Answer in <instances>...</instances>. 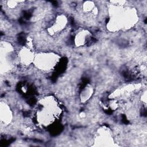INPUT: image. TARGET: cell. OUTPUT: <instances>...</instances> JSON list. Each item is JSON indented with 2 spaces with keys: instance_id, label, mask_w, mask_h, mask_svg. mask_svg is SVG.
<instances>
[{
  "instance_id": "1",
  "label": "cell",
  "mask_w": 147,
  "mask_h": 147,
  "mask_svg": "<svg viewBox=\"0 0 147 147\" xmlns=\"http://www.w3.org/2000/svg\"><path fill=\"white\" fill-rule=\"evenodd\" d=\"M109 8V20L107 29L111 32L131 28L137 21L135 9L126 6L125 1H111Z\"/></svg>"
},
{
  "instance_id": "2",
  "label": "cell",
  "mask_w": 147,
  "mask_h": 147,
  "mask_svg": "<svg viewBox=\"0 0 147 147\" xmlns=\"http://www.w3.org/2000/svg\"><path fill=\"white\" fill-rule=\"evenodd\" d=\"M60 109L57 102L52 96H48L40 100L39 109L37 113L38 122L43 125L53 123L60 114Z\"/></svg>"
},
{
  "instance_id": "3",
  "label": "cell",
  "mask_w": 147,
  "mask_h": 147,
  "mask_svg": "<svg viewBox=\"0 0 147 147\" xmlns=\"http://www.w3.org/2000/svg\"><path fill=\"white\" fill-rule=\"evenodd\" d=\"M18 61L17 55H16L13 47L7 42L1 44V73L5 74L11 70Z\"/></svg>"
},
{
  "instance_id": "4",
  "label": "cell",
  "mask_w": 147,
  "mask_h": 147,
  "mask_svg": "<svg viewBox=\"0 0 147 147\" xmlns=\"http://www.w3.org/2000/svg\"><path fill=\"white\" fill-rule=\"evenodd\" d=\"M60 59L59 55L55 53L41 52L35 55L33 64L38 69L49 71L56 67Z\"/></svg>"
},
{
  "instance_id": "5",
  "label": "cell",
  "mask_w": 147,
  "mask_h": 147,
  "mask_svg": "<svg viewBox=\"0 0 147 147\" xmlns=\"http://www.w3.org/2000/svg\"><path fill=\"white\" fill-rule=\"evenodd\" d=\"M67 24V18L63 15L57 16L55 19L53 24L48 28L47 31L51 36H53L61 32Z\"/></svg>"
},
{
  "instance_id": "6",
  "label": "cell",
  "mask_w": 147,
  "mask_h": 147,
  "mask_svg": "<svg viewBox=\"0 0 147 147\" xmlns=\"http://www.w3.org/2000/svg\"><path fill=\"white\" fill-rule=\"evenodd\" d=\"M35 54L29 47L21 48L17 54L18 63H21L24 65H28L33 63Z\"/></svg>"
},
{
  "instance_id": "7",
  "label": "cell",
  "mask_w": 147,
  "mask_h": 147,
  "mask_svg": "<svg viewBox=\"0 0 147 147\" xmlns=\"http://www.w3.org/2000/svg\"><path fill=\"white\" fill-rule=\"evenodd\" d=\"M0 109V118L1 122L6 125L9 124L13 117L12 112L10 107L6 103L1 102Z\"/></svg>"
},
{
  "instance_id": "8",
  "label": "cell",
  "mask_w": 147,
  "mask_h": 147,
  "mask_svg": "<svg viewBox=\"0 0 147 147\" xmlns=\"http://www.w3.org/2000/svg\"><path fill=\"white\" fill-rule=\"evenodd\" d=\"M113 138L110 133L109 131V130L106 128H102L101 131L98 133L97 138H96V141L98 143H101L100 146H109V145H111V142H112Z\"/></svg>"
},
{
  "instance_id": "9",
  "label": "cell",
  "mask_w": 147,
  "mask_h": 147,
  "mask_svg": "<svg viewBox=\"0 0 147 147\" xmlns=\"http://www.w3.org/2000/svg\"><path fill=\"white\" fill-rule=\"evenodd\" d=\"M90 38V33L87 30H81L78 33L75 37V44L76 46H82L85 44Z\"/></svg>"
},
{
  "instance_id": "10",
  "label": "cell",
  "mask_w": 147,
  "mask_h": 147,
  "mask_svg": "<svg viewBox=\"0 0 147 147\" xmlns=\"http://www.w3.org/2000/svg\"><path fill=\"white\" fill-rule=\"evenodd\" d=\"M93 92V88L91 86H87L85 87L80 93V99L82 102H86L92 95Z\"/></svg>"
},
{
  "instance_id": "11",
  "label": "cell",
  "mask_w": 147,
  "mask_h": 147,
  "mask_svg": "<svg viewBox=\"0 0 147 147\" xmlns=\"http://www.w3.org/2000/svg\"><path fill=\"white\" fill-rule=\"evenodd\" d=\"M18 2H19L16 1H7V5L10 9H13L17 6Z\"/></svg>"
}]
</instances>
